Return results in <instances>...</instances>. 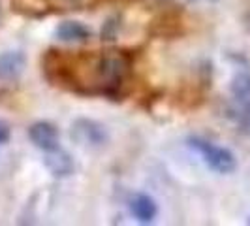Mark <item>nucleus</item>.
I'll list each match as a JSON object with an SVG mask.
<instances>
[{
    "mask_svg": "<svg viewBox=\"0 0 250 226\" xmlns=\"http://www.w3.org/2000/svg\"><path fill=\"white\" fill-rule=\"evenodd\" d=\"M8 139H10V126L0 121V143H6Z\"/></svg>",
    "mask_w": 250,
    "mask_h": 226,
    "instance_id": "nucleus-11",
    "label": "nucleus"
},
{
    "mask_svg": "<svg viewBox=\"0 0 250 226\" xmlns=\"http://www.w3.org/2000/svg\"><path fill=\"white\" fill-rule=\"evenodd\" d=\"M190 147L196 149L203 157V162L207 164L213 172L216 174H222V176H228V174H233L237 170V158L235 155L226 147H220V145H214L211 141L203 138H190L188 139Z\"/></svg>",
    "mask_w": 250,
    "mask_h": 226,
    "instance_id": "nucleus-2",
    "label": "nucleus"
},
{
    "mask_svg": "<svg viewBox=\"0 0 250 226\" xmlns=\"http://www.w3.org/2000/svg\"><path fill=\"white\" fill-rule=\"evenodd\" d=\"M26 59L21 51H4L0 53V79L15 81L25 72Z\"/></svg>",
    "mask_w": 250,
    "mask_h": 226,
    "instance_id": "nucleus-6",
    "label": "nucleus"
},
{
    "mask_svg": "<svg viewBox=\"0 0 250 226\" xmlns=\"http://www.w3.org/2000/svg\"><path fill=\"white\" fill-rule=\"evenodd\" d=\"M229 89H231L233 98H237L239 102L250 106V74L241 72V74L233 75Z\"/></svg>",
    "mask_w": 250,
    "mask_h": 226,
    "instance_id": "nucleus-9",
    "label": "nucleus"
},
{
    "mask_svg": "<svg viewBox=\"0 0 250 226\" xmlns=\"http://www.w3.org/2000/svg\"><path fill=\"white\" fill-rule=\"evenodd\" d=\"M43 164H45V168L49 170L51 176L59 177V179L72 176L75 168L74 158L70 157V153L62 151L61 147H57V149H53V151H47V153H45V158H43Z\"/></svg>",
    "mask_w": 250,
    "mask_h": 226,
    "instance_id": "nucleus-5",
    "label": "nucleus"
},
{
    "mask_svg": "<svg viewBox=\"0 0 250 226\" xmlns=\"http://www.w3.org/2000/svg\"><path fill=\"white\" fill-rule=\"evenodd\" d=\"M249 223H250V219H249Z\"/></svg>",
    "mask_w": 250,
    "mask_h": 226,
    "instance_id": "nucleus-13",
    "label": "nucleus"
},
{
    "mask_svg": "<svg viewBox=\"0 0 250 226\" xmlns=\"http://www.w3.org/2000/svg\"><path fill=\"white\" fill-rule=\"evenodd\" d=\"M70 138L79 147L98 149L107 143V130L102 123L94 119H75L70 128Z\"/></svg>",
    "mask_w": 250,
    "mask_h": 226,
    "instance_id": "nucleus-3",
    "label": "nucleus"
},
{
    "mask_svg": "<svg viewBox=\"0 0 250 226\" xmlns=\"http://www.w3.org/2000/svg\"><path fill=\"white\" fill-rule=\"evenodd\" d=\"M117 30H119L117 19H109V21L104 25V28H102V40H115Z\"/></svg>",
    "mask_w": 250,
    "mask_h": 226,
    "instance_id": "nucleus-10",
    "label": "nucleus"
},
{
    "mask_svg": "<svg viewBox=\"0 0 250 226\" xmlns=\"http://www.w3.org/2000/svg\"><path fill=\"white\" fill-rule=\"evenodd\" d=\"M130 59L121 51H105L94 63V92L105 96H123L130 79Z\"/></svg>",
    "mask_w": 250,
    "mask_h": 226,
    "instance_id": "nucleus-1",
    "label": "nucleus"
},
{
    "mask_svg": "<svg viewBox=\"0 0 250 226\" xmlns=\"http://www.w3.org/2000/svg\"><path fill=\"white\" fill-rule=\"evenodd\" d=\"M28 138L34 143V147L47 153V151H53L59 147L61 134H59V128L53 123L38 121V123L30 125V128H28Z\"/></svg>",
    "mask_w": 250,
    "mask_h": 226,
    "instance_id": "nucleus-4",
    "label": "nucleus"
},
{
    "mask_svg": "<svg viewBox=\"0 0 250 226\" xmlns=\"http://www.w3.org/2000/svg\"><path fill=\"white\" fill-rule=\"evenodd\" d=\"M55 36L64 44H87L92 32L81 21H62L55 28Z\"/></svg>",
    "mask_w": 250,
    "mask_h": 226,
    "instance_id": "nucleus-7",
    "label": "nucleus"
},
{
    "mask_svg": "<svg viewBox=\"0 0 250 226\" xmlns=\"http://www.w3.org/2000/svg\"><path fill=\"white\" fill-rule=\"evenodd\" d=\"M0 19H2V4H0Z\"/></svg>",
    "mask_w": 250,
    "mask_h": 226,
    "instance_id": "nucleus-12",
    "label": "nucleus"
},
{
    "mask_svg": "<svg viewBox=\"0 0 250 226\" xmlns=\"http://www.w3.org/2000/svg\"><path fill=\"white\" fill-rule=\"evenodd\" d=\"M130 211L132 215L138 219L139 223L147 225V223H152L158 215V205L154 198H150L149 194H143V192H138L130 198Z\"/></svg>",
    "mask_w": 250,
    "mask_h": 226,
    "instance_id": "nucleus-8",
    "label": "nucleus"
}]
</instances>
